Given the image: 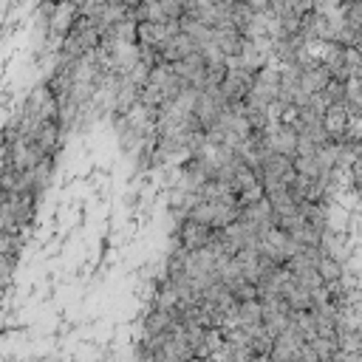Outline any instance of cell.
<instances>
[{"label":"cell","instance_id":"1","mask_svg":"<svg viewBox=\"0 0 362 362\" xmlns=\"http://www.w3.org/2000/svg\"><path fill=\"white\" fill-rule=\"evenodd\" d=\"M99 40H102L99 28L88 17H76V23L71 25V31L59 40V59H79V57L96 51Z\"/></svg>","mask_w":362,"mask_h":362},{"label":"cell","instance_id":"2","mask_svg":"<svg viewBox=\"0 0 362 362\" xmlns=\"http://www.w3.org/2000/svg\"><path fill=\"white\" fill-rule=\"evenodd\" d=\"M209 235H212V229H209V226H204V223H198V221L184 218V221H178V223H175V243H173V246L184 249V252H198V249H204V246H206Z\"/></svg>","mask_w":362,"mask_h":362},{"label":"cell","instance_id":"3","mask_svg":"<svg viewBox=\"0 0 362 362\" xmlns=\"http://www.w3.org/2000/svg\"><path fill=\"white\" fill-rule=\"evenodd\" d=\"M192 51H198V48H195V42H192L187 34L175 31L173 37H167V40L161 42V48H158L156 54H158V62H167V65H173V62L184 59V57H189Z\"/></svg>","mask_w":362,"mask_h":362}]
</instances>
